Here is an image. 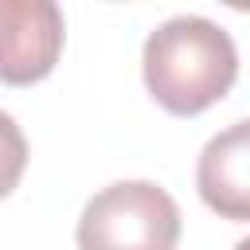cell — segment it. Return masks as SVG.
Masks as SVG:
<instances>
[{
  "instance_id": "1",
  "label": "cell",
  "mask_w": 250,
  "mask_h": 250,
  "mask_svg": "<svg viewBox=\"0 0 250 250\" xmlns=\"http://www.w3.org/2000/svg\"><path fill=\"white\" fill-rule=\"evenodd\" d=\"M148 94L176 117H195L223 102L238 78V47L207 16H172L145 39L141 55Z\"/></svg>"
},
{
  "instance_id": "2",
  "label": "cell",
  "mask_w": 250,
  "mask_h": 250,
  "mask_svg": "<svg viewBox=\"0 0 250 250\" xmlns=\"http://www.w3.org/2000/svg\"><path fill=\"white\" fill-rule=\"evenodd\" d=\"M78 250H176L180 207L152 180H117L78 215Z\"/></svg>"
},
{
  "instance_id": "3",
  "label": "cell",
  "mask_w": 250,
  "mask_h": 250,
  "mask_svg": "<svg viewBox=\"0 0 250 250\" xmlns=\"http://www.w3.org/2000/svg\"><path fill=\"white\" fill-rule=\"evenodd\" d=\"M62 51V12L51 0H4V62L8 86H27L51 74Z\"/></svg>"
},
{
  "instance_id": "4",
  "label": "cell",
  "mask_w": 250,
  "mask_h": 250,
  "mask_svg": "<svg viewBox=\"0 0 250 250\" xmlns=\"http://www.w3.org/2000/svg\"><path fill=\"white\" fill-rule=\"evenodd\" d=\"M199 199L230 223H250V117L215 133L195 164Z\"/></svg>"
},
{
  "instance_id": "5",
  "label": "cell",
  "mask_w": 250,
  "mask_h": 250,
  "mask_svg": "<svg viewBox=\"0 0 250 250\" xmlns=\"http://www.w3.org/2000/svg\"><path fill=\"white\" fill-rule=\"evenodd\" d=\"M234 250H250V238H242V242H234Z\"/></svg>"
}]
</instances>
